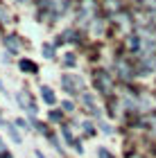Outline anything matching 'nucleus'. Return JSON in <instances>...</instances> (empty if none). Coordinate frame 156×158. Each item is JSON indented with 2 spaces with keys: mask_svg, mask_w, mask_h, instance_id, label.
I'll list each match as a JSON object with an SVG mask.
<instances>
[{
  "mask_svg": "<svg viewBox=\"0 0 156 158\" xmlns=\"http://www.w3.org/2000/svg\"><path fill=\"white\" fill-rule=\"evenodd\" d=\"M43 54H45V59H52V56H54V48L50 45V43L43 45Z\"/></svg>",
  "mask_w": 156,
  "mask_h": 158,
  "instance_id": "obj_9",
  "label": "nucleus"
},
{
  "mask_svg": "<svg viewBox=\"0 0 156 158\" xmlns=\"http://www.w3.org/2000/svg\"><path fill=\"white\" fill-rule=\"evenodd\" d=\"M93 11H95V5H93V0H84L82 2V14H79V20L82 23H86V20L93 16Z\"/></svg>",
  "mask_w": 156,
  "mask_h": 158,
  "instance_id": "obj_3",
  "label": "nucleus"
},
{
  "mask_svg": "<svg viewBox=\"0 0 156 158\" xmlns=\"http://www.w3.org/2000/svg\"><path fill=\"white\" fill-rule=\"evenodd\" d=\"M95 84H97V88H100L102 93H109L111 90V81H109V77L104 79V73H97L95 75Z\"/></svg>",
  "mask_w": 156,
  "mask_h": 158,
  "instance_id": "obj_4",
  "label": "nucleus"
},
{
  "mask_svg": "<svg viewBox=\"0 0 156 158\" xmlns=\"http://www.w3.org/2000/svg\"><path fill=\"white\" fill-rule=\"evenodd\" d=\"M41 95H43V99L48 104H54V93H52V88H48V86H43V88H41Z\"/></svg>",
  "mask_w": 156,
  "mask_h": 158,
  "instance_id": "obj_6",
  "label": "nucleus"
},
{
  "mask_svg": "<svg viewBox=\"0 0 156 158\" xmlns=\"http://www.w3.org/2000/svg\"><path fill=\"white\" fill-rule=\"evenodd\" d=\"M20 68H23V70H32V73H36V66H34V63H30V61H20Z\"/></svg>",
  "mask_w": 156,
  "mask_h": 158,
  "instance_id": "obj_10",
  "label": "nucleus"
},
{
  "mask_svg": "<svg viewBox=\"0 0 156 158\" xmlns=\"http://www.w3.org/2000/svg\"><path fill=\"white\" fill-rule=\"evenodd\" d=\"M7 129H9V133H11L14 142H18V145H20V142H23V138H20V133L16 131V127H14V124H7Z\"/></svg>",
  "mask_w": 156,
  "mask_h": 158,
  "instance_id": "obj_7",
  "label": "nucleus"
},
{
  "mask_svg": "<svg viewBox=\"0 0 156 158\" xmlns=\"http://www.w3.org/2000/svg\"><path fill=\"white\" fill-rule=\"evenodd\" d=\"M84 104H86V109H91V113H93V115H100V109H97V104H95L93 95L84 93Z\"/></svg>",
  "mask_w": 156,
  "mask_h": 158,
  "instance_id": "obj_5",
  "label": "nucleus"
},
{
  "mask_svg": "<svg viewBox=\"0 0 156 158\" xmlns=\"http://www.w3.org/2000/svg\"><path fill=\"white\" fill-rule=\"evenodd\" d=\"M5 43H7V48H9L11 52H18V41H14V36H9Z\"/></svg>",
  "mask_w": 156,
  "mask_h": 158,
  "instance_id": "obj_8",
  "label": "nucleus"
},
{
  "mask_svg": "<svg viewBox=\"0 0 156 158\" xmlns=\"http://www.w3.org/2000/svg\"><path fill=\"white\" fill-rule=\"evenodd\" d=\"M50 120H52V122H59V120H61V113H52V111H50Z\"/></svg>",
  "mask_w": 156,
  "mask_h": 158,
  "instance_id": "obj_11",
  "label": "nucleus"
},
{
  "mask_svg": "<svg viewBox=\"0 0 156 158\" xmlns=\"http://www.w3.org/2000/svg\"><path fill=\"white\" fill-rule=\"evenodd\" d=\"M100 158H113L109 152H104V149H100Z\"/></svg>",
  "mask_w": 156,
  "mask_h": 158,
  "instance_id": "obj_12",
  "label": "nucleus"
},
{
  "mask_svg": "<svg viewBox=\"0 0 156 158\" xmlns=\"http://www.w3.org/2000/svg\"><path fill=\"white\" fill-rule=\"evenodd\" d=\"M16 102L20 104V109H25L27 113H30V115H36V104H34L32 102V99H30V95H27V93L25 90H20V93H16Z\"/></svg>",
  "mask_w": 156,
  "mask_h": 158,
  "instance_id": "obj_1",
  "label": "nucleus"
},
{
  "mask_svg": "<svg viewBox=\"0 0 156 158\" xmlns=\"http://www.w3.org/2000/svg\"><path fill=\"white\" fill-rule=\"evenodd\" d=\"M63 111H73V104H70V102H63Z\"/></svg>",
  "mask_w": 156,
  "mask_h": 158,
  "instance_id": "obj_13",
  "label": "nucleus"
},
{
  "mask_svg": "<svg viewBox=\"0 0 156 158\" xmlns=\"http://www.w3.org/2000/svg\"><path fill=\"white\" fill-rule=\"evenodd\" d=\"M36 156H39V158H45V156H43V154H41V152H36Z\"/></svg>",
  "mask_w": 156,
  "mask_h": 158,
  "instance_id": "obj_15",
  "label": "nucleus"
},
{
  "mask_svg": "<svg viewBox=\"0 0 156 158\" xmlns=\"http://www.w3.org/2000/svg\"><path fill=\"white\" fill-rule=\"evenodd\" d=\"M147 5H154V0H147Z\"/></svg>",
  "mask_w": 156,
  "mask_h": 158,
  "instance_id": "obj_16",
  "label": "nucleus"
},
{
  "mask_svg": "<svg viewBox=\"0 0 156 158\" xmlns=\"http://www.w3.org/2000/svg\"><path fill=\"white\" fill-rule=\"evenodd\" d=\"M61 84H63V88H66L68 93H77V90L82 88V79L75 77V75H63Z\"/></svg>",
  "mask_w": 156,
  "mask_h": 158,
  "instance_id": "obj_2",
  "label": "nucleus"
},
{
  "mask_svg": "<svg viewBox=\"0 0 156 158\" xmlns=\"http://www.w3.org/2000/svg\"><path fill=\"white\" fill-rule=\"evenodd\" d=\"M0 152H5V142L2 140H0Z\"/></svg>",
  "mask_w": 156,
  "mask_h": 158,
  "instance_id": "obj_14",
  "label": "nucleus"
}]
</instances>
